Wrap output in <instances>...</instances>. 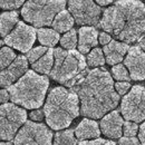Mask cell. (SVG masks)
<instances>
[{
  "label": "cell",
  "instance_id": "1",
  "mask_svg": "<svg viewBox=\"0 0 145 145\" xmlns=\"http://www.w3.org/2000/svg\"><path fill=\"white\" fill-rule=\"evenodd\" d=\"M72 89L79 97L82 115L93 120L105 116L120 103L113 78L105 68H94L88 72Z\"/></svg>",
  "mask_w": 145,
  "mask_h": 145
},
{
  "label": "cell",
  "instance_id": "2",
  "mask_svg": "<svg viewBox=\"0 0 145 145\" xmlns=\"http://www.w3.org/2000/svg\"><path fill=\"white\" fill-rule=\"evenodd\" d=\"M101 27L127 45L140 40L145 35V5L136 0L116 1L104 11Z\"/></svg>",
  "mask_w": 145,
  "mask_h": 145
},
{
  "label": "cell",
  "instance_id": "3",
  "mask_svg": "<svg viewBox=\"0 0 145 145\" xmlns=\"http://www.w3.org/2000/svg\"><path fill=\"white\" fill-rule=\"evenodd\" d=\"M44 113L50 128L57 131L66 128L79 114V97L65 87H55L48 94Z\"/></svg>",
  "mask_w": 145,
  "mask_h": 145
},
{
  "label": "cell",
  "instance_id": "4",
  "mask_svg": "<svg viewBox=\"0 0 145 145\" xmlns=\"http://www.w3.org/2000/svg\"><path fill=\"white\" fill-rule=\"evenodd\" d=\"M49 79L35 71H28L18 82L8 88L12 104L28 109H37L44 104Z\"/></svg>",
  "mask_w": 145,
  "mask_h": 145
},
{
  "label": "cell",
  "instance_id": "5",
  "mask_svg": "<svg viewBox=\"0 0 145 145\" xmlns=\"http://www.w3.org/2000/svg\"><path fill=\"white\" fill-rule=\"evenodd\" d=\"M55 65L50 77L59 84L75 87L87 74V64L85 57L77 50L54 49Z\"/></svg>",
  "mask_w": 145,
  "mask_h": 145
},
{
  "label": "cell",
  "instance_id": "6",
  "mask_svg": "<svg viewBox=\"0 0 145 145\" xmlns=\"http://www.w3.org/2000/svg\"><path fill=\"white\" fill-rule=\"evenodd\" d=\"M66 1H44V0H29L21 10V16L26 21L33 24V26L39 29L44 26H50L54 22L56 16L65 10Z\"/></svg>",
  "mask_w": 145,
  "mask_h": 145
},
{
  "label": "cell",
  "instance_id": "7",
  "mask_svg": "<svg viewBox=\"0 0 145 145\" xmlns=\"http://www.w3.org/2000/svg\"><path fill=\"white\" fill-rule=\"evenodd\" d=\"M1 116V129L0 135L1 140L10 141L16 137V133L19 132V128L27 123V112L24 108H20L15 104H3L0 108Z\"/></svg>",
  "mask_w": 145,
  "mask_h": 145
},
{
  "label": "cell",
  "instance_id": "8",
  "mask_svg": "<svg viewBox=\"0 0 145 145\" xmlns=\"http://www.w3.org/2000/svg\"><path fill=\"white\" fill-rule=\"evenodd\" d=\"M124 118L138 123L145 120V87L144 86H133L131 91L125 95L122 99L121 106Z\"/></svg>",
  "mask_w": 145,
  "mask_h": 145
},
{
  "label": "cell",
  "instance_id": "9",
  "mask_svg": "<svg viewBox=\"0 0 145 145\" xmlns=\"http://www.w3.org/2000/svg\"><path fill=\"white\" fill-rule=\"evenodd\" d=\"M53 132L44 124L28 122L19 129L15 145H52Z\"/></svg>",
  "mask_w": 145,
  "mask_h": 145
},
{
  "label": "cell",
  "instance_id": "10",
  "mask_svg": "<svg viewBox=\"0 0 145 145\" xmlns=\"http://www.w3.org/2000/svg\"><path fill=\"white\" fill-rule=\"evenodd\" d=\"M68 9L78 25H85V27H101L99 18L102 9L94 1L71 0L68 2Z\"/></svg>",
  "mask_w": 145,
  "mask_h": 145
},
{
  "label": "cell",
  "instance_id": "11",
  "mask_svg": "<svg viewBox=\"0 0 145 145\" xmlns=\"http://www.w3.org/2000/svg\"><path fill=\"white\" fill-rule=\"evenodd\" d=\"M37 30L33 26L19 21L16 28L5 38L6 45L12 47L21 53H29L35 40H36Z\"/></svg>",
  "mask_w": 145,
  "mask_h": 145
},
{
  "label": "cell",
  "instance_id": "12",
  "mask_svg": "<svg viewBox=\"0 0 145 145\" xmlns=\"http://www.w3.org/2000/svg\"><path fill=\"white\" fill-rule=\"evenodd\" d=\"M124 65L133 80L145 79V52L141 47L134 46L129 48L124 59Z\"/></svg>",
  "mask_w": 145,
  "mask_h": 145
},
{
  "label": "cell",
  "instance_id": "13",
  "mask_svg": "<svg viewBox=\"0 0 145 145\" xmlns=\"http://www.w3.org/2000/svg\"><path fill=\"white\" fill-rule=\"evenodd\" d=\"M28 59L25 56H17L16 60L6 69L1 71V87L5 89L6 87H10L14 83L19 79L28 72Z\"/></svg>",
  "mask_w": 145,
  "mask_h": 145
},
{
  "label": "cell",
  "instance_id": "14",
  "mask_svg": "<svg viewBox=\"0 0 145 145\" xmlns=\"http://www.w3.org/2000/svg\"><path fill=\"white\" fill-rule=\"evenodd\" d=\"M124 121L118 112L113 110L106 114L101 121V131L109 138H121L124 126Z\"/></svg>",
  "mask_w": 145,
  "mask_h": 145
},
{
  "label": "cell",
  "instance_id": "15",
  "mask_svg": "<svg viewBox=\"0 0 145 145\" xmlns=\"http://www.w3.org/2000/svg\"><path fill=\"white\" fill-rule=\"evenodd\" d=\"M98 33L94 27H82L78 30V50L80 54H89L96 48L98 41Z\"/></svg>",
  "mask_w": 145,
  "mask_h": 145
},
{
  "label": "cell",
  "instance_id": "16",
  "mask_svg": "<svg viewBox=\"0 0 145 145\" xmlns=\"http://www.w3.org/2000/svg\"><path fill=\"white\" fill-rule=\"evenodd\" d=\"M104 54L106 57V61L109 65H118L123 59L124 56L128 53L129 47L125 42H120L116 40H112L108 45L104 46Z\"/></svg>",
  "mask_w": 145,
  "mask_h": 145
},
{
  "label": "cell",
  "instance_id": "17",
  "mask_svg": "<svg viewBox=\"0 0 145 145\" xmlns=\"http://www.w3.org/2000/svg\"><path fill=\"white\" fill-rule=\"evenodd\" d=\"M101 133L102 131L99 129V125L97 124V122H95V120H88V118L83 120L75 129L76 137L82 141L98 138Z\"/></svg>",
  "mask_w": 145,
  "mask_h": 145
},
{
  "label": "cell",
  "instance_id": "18",
  "mask_svg": "<svg viewBox=\"0 0 145 145\" xmlns=\"http://www.w3.org/2000/svg\"><path fill=\"white\" fill-rule=\"evenodd\" d=\"M74 21L75 19L72 16V14L68 10H63L56 16L52 26L57 33H65V31L68 33L72 30Z\"/></svg>",
  "mask_w": 145,
  "mask_h": 145
},
{
  "label": "cell",
  "instance_id": "19",
  "mask_svg": "<svg viewBox=\"0 0 145 145\" xmlns=\"http://www.w3.org/2000/svg\"><path fill=\"white\" fill-rule=\"evenodd\" d=\"M18 12L17 11H6L0 16L1 24V37H7L18 25Z\"/></svg>",
  "mask_w": 145,
  "mask_h": 145
},
{
  "label": "cell",
  "instance_id": "20",
  "mask_svg": "<svg viewBox=\"0 0 145 145\" xmlns=\"http://www.w3.org/2000/svg\"><path fill=\"white\" fill-rule=\"evenodd\" d=\"M55 65V55L54 49H48L46 55H44L38 61L33 64V69L36 72H40L44 75L50 74Z\"/></svg>",
  "mask_w": 145,
  "mask_h": 145
},
{
  "label": "cell",
  "instance_id": "21",
  "mask_svg": "<svg viewBox=\"0 0 145 145\" xmlns=\"http://www.w3.org/2000/svg\"><path fill=\"white\" fill-rule=\"evenodd\" d=\"M37 37L39 42L45 47H54L59 41V33L54 29L40 28L37 30Z\"/></svg>",
  "mask_w": 145,
  "mask_h": 145
},
{
  "label": "cell",
  "instance_id": "22",
  "mask_svg": "<svg viewBox=\"0 0 145 145\" xmlns=\"http://www.w3.org/2000/svg\"><path fill=\"white\" fill-rule=\"evenodd\" d=\"M54 145H77V140L74 136V131L67 129L56 133Z\"/></svg>",
  "mask_w": 145,
  "mask_h": 145
},
{
  "label": "cell",
  "instance_id": "23",
  "mask_svg": "<svg viewBox=\"0 0 145 145\" xmlns=\"http://www.w3.org/2000/svg\"><path fill=\"white\" fill-rule=\"evenodd\" d=\"M105 59L106 58H104L103 50L96 47L88 54L86 61L89 67H98V66H103L105 64Z\"/></svg>",
  "mask_w": 145,
  "mask_h": 145
},
{
  "label": "cell",
  "instance_id": "24",
  "mask_svg": "<svg viewBox=\"0 0 145 145\" xmlns=\"http://www.w3.org/2000/svg\"><path fill=\"white\" fill-rule=\"evenodd\" d=\"M60 45L67 50H74L77 45V31L72 29L60 38Z\"/></svg>",
  "mask_w": 145,
  "mask_h": 145
},
{
  "label": "cell",
  "instance_id": "25",
  "mask_svg": "<svg viewBox=\"0 0 145 145\" xmlns=\"http://www.w3.org/2000/svg\"><path fill=\"white\" fill-rule=\"evenodd\" d=\"M17 56L14 53V50L9 47H2L1 48V59H0V65H1V71L8 68L15 60Z\"/></svg>",
  "mask_w": 145,
  "mask_h": 145
},
{
  "label": "cell",
  "instance_id": "26",
  "mask_svg": "<svg viewBox=\"0 0 145 145\" xmlns=\"http://www.w3.org/2000/svg\"><path fill=\"white\" fill-rule=\"evenodd\" d=\"M112 72H113V78H115L118 82H128L131 79V75L127 72L125 65L118 64L113 66Z\"/></svg>",
  "mask_w": 145,
  "mask_h": 145
},
{
  "label": "cell",
  "instance_id": "27",
  "mask_svg": "<svg viewBox=\"0 0 145 145\" xmlns=\"http://www.w3.org/2000/svg\"><path fill=\"white\" fill-rule=\"evenodd\" d=\"M47 52H48V49H47L45 46L36 47V48L31 49V50L27 54V59H28V61L33 65V64H35L36 61H38L44 55H46Z\"/></svg>",
  "mask_w": 145,
  "mask_h": 145
},
{
  "label": "cell",
  "instance_id": "28",
  "mask_svg": "<svg viewBox=\"0 0 145 145\" xmlns=\"http://www.w3.org/2000/svg\"><path fill=\"white\" fill-rule=\"evenodd\" d=\"M137 131H138V126H137L136 123L129 122V121L124 123L123 133H124L125 136H127V137H135V135L137 134Z\"/></svg>",
  "mask_w": 145,
  "mask_h": 145
},
{
  "label": "cell",
  "instance_id": "29",
  "mask_svg": "<svg viewBox=\"0 0 145 145\" xmlns=\"http://www.w3.org/2000/svg\"><path fill=\"white\" fill-rule=\"evenodd\" d=\"M25 3L26 2H24L22 0H2L0 2V7L5 10H15Z\"/></svg>",
  "mask_w": 145,
  "mask_h": 145
},
{
  "label": "cell",
  "instance_id": "30",
  "mask_svg": "<svg viewBox=\"0 0 145 145\" xmlns=\"http://www.w3.org/2000/svg\"><path fill=\"white\" fill-rule=\"evenodd\" d=\"M78 145H116L112 141H107V140H93V141H82L79 142Z\"/></svg>",
  "mask_w": 145,
  "mask_h": 145
},
{
  "label": "cell",
  "instance_id": "31",
  "mask_svg": "<svg viewBox=\"0 0 145 145\" xmlns=\"http://www.w3.org/2000/svg\"><path fill=\"white\" fill-rule=\"evenodd\" d=\"M129 88H131V84L128 82H117L115 84V89H116L118 95L126 94Z\"/></svg>",
  "mask_w": 145,
  "mask_h": 145
},
{
  "label": "cell",
  "instance_id": "32",
  "mask_svg": "<svg viewBox=\"0 0 145 145\" xmlns=\"http://www.w3.org/2000/svg\"><path fill=\"white\" fill-rule=\"evenodd\" d=\"M118 145H142L141 142L138 141V138L136 137H121L118 140Z\"/></svg>",
  "mask_w": 145,
  "mask_h": 145
},
{
  "label": "cell",
  "instance_id": "33",
  "mask_svg": "<svg viewBox=\"0 0 145 145\" xmlns=\"http://www.w3.org/2000/svg\"><path fill=\"white\" fill-rule=\"evenodd\" d=\"M29 116H30V118H31L33 121L38 122V121H41V120L44 118L45 113H44V110H40V109H35V110H33V112L29 114Z\"/></svg>",
  "mask_w": 145,
  "mask_h": 145
},
{
  "label": "cell",
  "instance_id": "34",
  "mask_svg": "<svg viewBox=\"0 0 145 145\" xmlns=\"http://www.w3.org/2000/svg\"><path fill=\"white\" fill-rule=\"evenodd\" d=\"M98 41L103 45V46H106V45H108L109 42L112 41V38L109 36L108 34H106V33H101L99 34V37H98Z\"/></svg>",
  "mask_w": 145,
  "mask_h": 145
},
{
  "label": "cell",
  "instance_id": "35",
  "mask_svg": "<svg viewBox=\"0 0 145 145\" xmlns=\"http://www.w3.org/2000/svg\"><path fill=\"white\" fill-rule=\"evenodd\" d=\"M10 99V94L8 89H2L0 93V101H1V104H7V102Z\"/></svg>",
  "mask_w": 145,
  "mask_h": 145
},
{
  "label": "cell",
  "instance_id": "36",
  "mask_svg": "<svg viewBox=\"0 0 145 145\" xmlns=\"http://www.w3.org/2000/svg\"><path fill=\"white\" fill-rule=\"evenodd\" d=\"M138 140L142 145H145V122L140 126V135H138Z\"/></svg>",
  "mask_w": 145,
  "mask_h": 145
},
{
  "label": "cell",
  "instance_id": "37",
  "mask_svg": "<svg viewBox=\"0 0 145 145\" xmlns=\"http://www.w3.org/2000/svg\"><path fill=\"white\" fill-rule=\"evenodd\" d=\"M138 44H140V47H141L143 50H145V35L138 40Z\"/></svg>",
  "mask_w": 145,
  "mask_h": 145
},
{
  "label": "cell",
  "instance_id": "38",
  "mask_svg": "<svg viewBox=\"0 0 145 145\" xmlns=\"http://www.w3.org/2000/svg\"><path fill=\"white\" fill-rule=\"evenodd\" d=\"M97 3L101 5V6H106V5L112 3V1H103V0H99V1H97Z\"/></svg>",
  "mask_w": 145,
  "mask_h": 145
},
{
  "label": "cell",
  "instance_id": "39",
  "mask_svg": "<svg viewBox=\"0 0 145 145\" xmlns=\"http://www.w3.org/2000/svg\"><path fill=\"white\" fill-rule=\"evenodd\" d=\"M1 145H12V144H11L10 142H2V143H1Z\"/></svg>",
  "mask_w": 145,
  "mask_h": 145
}]
</instances>
